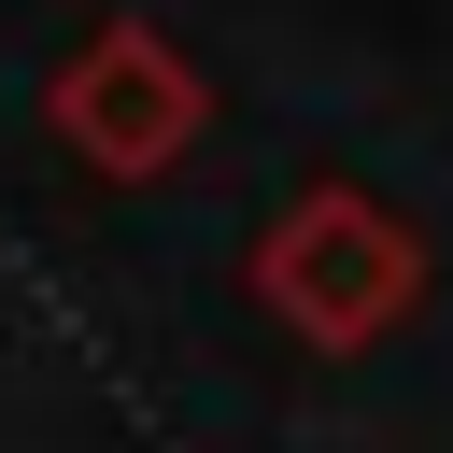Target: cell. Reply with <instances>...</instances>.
I'll return each mask as SVG.
<instances>
[{
  "label": "cell",
  "mask_w": 453,
  "mask_h": 453,
  "mask_svg": "<svg viewBox=\"0 0 453 453\" xmlns=\"http://www.w3.org/2000/svg\"><path fill=\"white\" fill-rule=\"evenodd\" d=\"M425 283H439V255H425V226L382 198V184H297L269 226H255V255H241V297L297 340V354H382L411 311H425Z\"/></svg>",
  "instance_id": "1"
},
{
  "label": "cell",
  "mask_w": 453,
  "mask_h": 453,
  "mask_svg": "<svg viewBox=\"0 0 453 453\" xmlns=\"http://www.w3.org/2000/svg\"><path fill=\"white\" fill-rule=\"evenodd\" d=\"M42 142L71 156V170H99V184H156V170H184L198 156V127H212V85H198V57L156 28V14H99V28H71L57 57H42Z\"/></svg>",
  "instance_id": "2"
}]
</instances>
